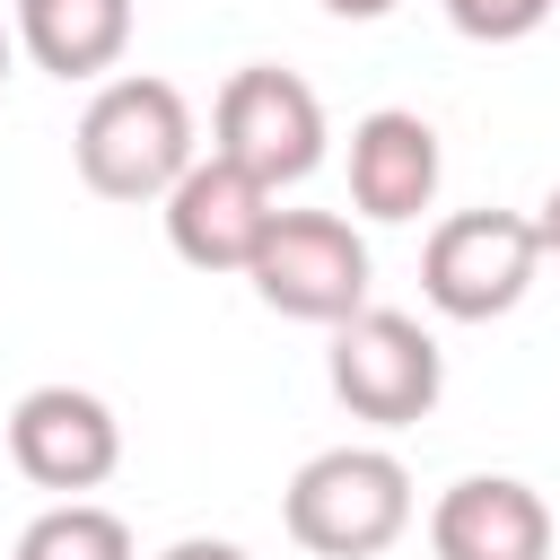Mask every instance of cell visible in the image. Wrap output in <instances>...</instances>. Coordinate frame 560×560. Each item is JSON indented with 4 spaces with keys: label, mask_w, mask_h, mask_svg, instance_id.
Segmentation results:
<instances>
[{
    "label": "cell",
    "mask_w": 560,
    "mask_h": 560,
    "mask_svg": "<svg viewBox=\"0 0 560 560\" xmlns=\"http://www.w3.org/2000/svg\"><path fill=\"white\" fill-rule=\"evenodd\" d=\"M70 158H79V184L96 201H166L184 175H192V105L175 79H149V70H122L88 96L79 131H70Z\"/></svg>",
    "instance_id": "1"
},
{
    "label": "cell",
    "mask_w": 560,
    "mask_h": 560,
    "mask_svg": "<svg viewBox=\"0 0 560 560\" xmlns=\"http://www.w3.org/2000/svg\"><path fill=\"white\" fill-rule=\"evenodd\" d=\"M280 525L315 560H376L411 534V472L385 446H324L289 472Z\"/></svg>",
    "instance_id": "2"
},
{
    "label": "cell",
    "mask_w": 560,
    "mask_h": 560,
    "mask_svg": "<svg viewBox=\"0 0 560 560\" xmlns=\"http://www.w3.org/2000/svg\"><path fill=\"white\" fill-rule=\"evenodd\" d=\"M324 376H332V394H341L350 420H368V429H411V420H429L438 394H446V350L429 341L420 315H402V306H359L350 324H332Z\"/></svg>",
    "instance_id": "3"
},
{
    "label": "cell",
    "mask_w": 560,
    "mask_h": 560,
    "mask_svg": "<svg viewBox=\"0 0 560 560\" xmlns=\"http://www.w3.org/2000/svg\"><path fill=\"white\" fill-rule=\"evenodd\" d=\"M324 96L298 79V70H280V61H245V70H228V88H219V105H210V149L228 158V166H245L254 184H306L315 166H324Z\"/></svg>",
    "instance_id": "4"
},
{
    "label": "cell",
    "mask_w": 560,
    "mask_h": 560,
    "mask_svg": "<svg viewBox=\"0 0 560 560\" xmlns=\"http://www.w3.org/2000/svg\"><path fill=\"white\" fill-rule=\"evenodd\" d=\"M534 271H542V236L525 210H455L420 245V298L446 324H490V315L525 306Z\"/></svg>",
    "instance_id": "5"
},
{
    "label": "cell",
    "mask_w": 560,
    "mask_h": 560,
    "mask_svg": "<svg viewBox=\"0 0 560 560\" xmlns=\"http://www.w3.org/2000/svg\"><path fill=\"white\" fill-rule=\"evenodd\" d=\"M368 236L341 219V210H280L271 219V236H262V254H254V298L271 306V315H289V324H350L359 306H368Z\"/></svg>",
    "instance_id": "6"
},
{
    "label": "cell",
    "mask_w": 560,
    "mask_h": 560,
    "mask_svg": "<svg viewBox=\"0 0 560 560\" xmlns=\"http://www.w3.org/2000/svg\"><path fill=\"white\" fill-rule=\"evenodd\" d=\"M9 464H18L35 490L79 499V490L114 481V464H122V420H114V402L88 394V385H35V394H18V411H9Z\"/></svg>",
    "instance_id": "7"
},
{
    "label": "cell",
    "mask_w": 560,
    "mask_h": 560,
    "mask_svg": "<svg viewBox=\"0 0 560 560\" xmlns=\"http://www.w3.org/2000/svg\"><path fill=\"white\" fill-rule=\"evenodd\" d=\"M271 201L280 192L254 184L245 166H228L219 149L192 158V175L166 192V245H175V262H192V271H254V254H262V236L280 219Z\"/></svg>",
    "instance_id": "8"
},
{
    "label": "cell",
    "mask_w": 560,
    "mask_h": 560,
    "mask_svg": "<svg viewBox=\"0 0 560 560\" xmlns=\"http://www.w3.org/2000/svg\"><path fill=\"white\" fill-rule=\"evenodd\" d=\"M429 551L438 560H551V508L516 472H464L429 508Z\"/></svg>",
    "instance_id": "9"
},
{
    "label": "cell",
    "mask_w": 560,
    "mask_h": 560,
    "mask_svg": "<svg viewBox=\"0 0 560 560\" xmlns=\"http://www.w3.org/2000/svg\"><path fill=\"white\" fill-rule=\"evenodd\" d=\"M438 175H446V149H438V131L411 105H376L350 131V201L368 219H385V228L420 219L438 201Z\"/></svg>",
    "instance_id": "10"
},
{
    "label": "cell",
    "mask_w": 560,
    "mask_h": 560,
    "mask_svg": "<svg viewBox=\"0 0 560 560\" xmlns=\"http://www.w3.org/2000/svg\"><path fill=\"white\" fill-rule=\"evenodd\" d=\"M18 52L52 79H105L131 52V0H18Z\"/></svg>",
    "instance_id": "11"
},
{
    "label": "cell",
    "mask_w": 560,
    "mask_h": 560,
    "mask_svg": "<svg viewBox=\"0 0 560 560\" xmlns=\"http://www.w3.org/2000/svg\"><path fill=\"white\" fill-rule=\"evenodd\" d=\"M9 560H131V525L114 508H96V499H61V508L26 516Z\"/></svg>",
    "instance_id": "12"
},
{
    "label": "cell",
    "mask_w": 560,
    "mask_h": 560,
    "mask_svg": "<svg viewBox=\"0 0 560 560\" xmlns=\"http://www.w3.org/2000/svg\"><path fill=\"white\" fill-rule=\"evenodd\" d=\"M438 9H446V26L472 35V44H525L560 0H438Z\"/></svg>",
    "instance_id": "13"
},
{
    "label": "cell",
    "mask_w": 560,
    "mask_h": 560,
    "mask_svg": "<svg viewBox=\"0 0 560 560\" xmlns=\"http://www.w3.org/2000/svg\"><path fill=\"white\" fill-rule=\"evenodd\" d=\"M158 560H254L245 542H228V534H184V542H166Z\"/></svg>",
    "instance_id": "14"
},
{
    "label": "cell",
    "mask_w": 560,
    "mask_h": 560,
    "mask_svg": "<svg viewBox=\"0 0 560 560\" xmlns=\"http://www.w3.org/2000/svg\"><path fill=\"white\" fill-rule=\"evenodd\" d=\"M534 236H542V254H560V184L542 192V210H534Z\"/></svg>",
    "instance_id": "15"
},
{
    "label": "cell",
    "mask_w": 560,
    "mask_h": 560,
    "mask_svg": "<svg viewBox=\"0 0 560 560\" xmlns=\"http://www.w3.org/2000/svg\"><path fill=\"white\" fill-rule=\"evenodd\" d=\"M332 18H385V9H402V0H324Z\"/></svg>",
    "instance_id": "16"
},
{
    "label": "cell",
    "mask_w": 560,
    "mask_h": 560,
    "mask_svg": "<svg viewBox=\"0 0 560 560\" xmlns=\"http://www.w3.org/2000/svg\"><path fill=\"white\" fill-rule=\"evenodd\" d=\"M9 61H18V26L0 18V88H9Z\"/></svg>",
    "instance_id": "17"
}]
</instances>
